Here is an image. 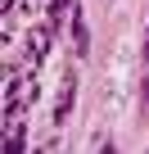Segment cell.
I'll use <instances>...</instances> for the list:
<instances>
[{"label": "cell", "instance_id": "obj_1", "mask_svg": "<svg viewBox=\"0 0 149 154\" xmlns=\"http://www.w3.org/2000/svg\"><path fill=\"white\" fill-rule=\"evenodd\" d=\"M59 32L50 27V23H36V27H27V36H23V68L27 72H36V63L45 59V50H50V41H54Z\"/></svg>", "mask_w": 149, "mask_h": 154}, {"label": "cell", "instance_id": "obj_2", "mask_svg": "<svg viewBox=\"0 0 149 154\" xmlns=\"http://www.w3.org/2000/svg\"><path fill=\"white\" fill-rule=\"evenodd\" d=\"M72 100H77V72H63V82H59V100H54V122L63 127V118L72 113Z\"/></svg>", "mask_w": 149, "mask_h": 154}, {"label": "cell", "instance_id": "obj_3", "mask_svg": "<svg viewBox=\"0 0 149 154\" xmlns=\"http://www.w3.org/2000/svg\"><path fill=\"white\" fill-rule=\"evenodd\" d=\"M72 9H77V0H50V27L54 32H63V18H72Z\"/></svg>", "mask_w": 149, "mask_h": 154}, {"label": "cell", "instance_id": "obj_4", "mask_svg": "<svg viewBox=\"0 0 149 154\" xmlns=\"http://www.w3.org/2000/svg\"><path fill=\"white\" fill-rule=\"evenodd\" d=\"M145 59H149V32H145Z\"/></svg>", "mask_w": 149, "mask_h": 154}]
</instances>
